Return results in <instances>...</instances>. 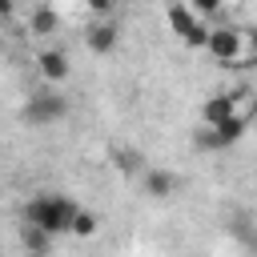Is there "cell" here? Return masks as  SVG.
Here are the masks:
<instances>
[{"label":"cell","instance_id":"obj_1","mask_svg":"<svg viewBox=\"0 0 257 257\" xmlns=\"http://www.w3.org/2000/svg\"><path fill=\"white\" fill-rule=\"evenodd\" d=\"M76 213H80V205L72 197H64V193H36L24 205V225H36V229L60 237V233H72Z\"/></svg>","mask_w":257,"mask_h":257},{"label":"cell","instance_id":"obj_2","mask_svg":"<svg viewBox=\"0 0 257 257\" xmlns=\"http://www.w3.org/2000/svg\"><path fill=\"white\" fill-rule=\"evenodd\" d=\"M165 16H169V28L177 32L181 44H189V48H205V44H209V32H213V28L189 8V0H169Z\"/></svg>","mask_w":257,"mask_h":257},{"label":"cell","instance_id":"obj_3","mask_svg":"<svg viewBox=\"0 0 257 257\" xmlns=\"http://www.w3.org/2000/svg\"><path fill=\"white\" fill-rule=\"evenodd\" d=\"M20 116H24V124H32V128H48V124H56V120L68 116V100H64L60 92H32V96L24 100V108H20Z\"/></svg>","mask_w":257,"mask_h":257},{"label":"cell","instance_id":"obj_4","mask_svg":"<svg viewBox=\"0 0 257 257\" xmlns=\"http://www.w3.org/2000/svg\"><path fill=\"white\" fill-rule=\"evenodd\" d=\"M205 52L217 64H225V68H241V60H245V32L241 28H213Z\"/></svg>","mask_w":257,"mask_h":257},{"label":"cell","instance_id":"obj_5","mask_svg":"<svg viewBox=\"0 0 257 257\" xmlns=\"http://www.w3.org/2000/svg\"><path fill=\"white\" fill-rule=\"evenodd\" d=\"M229 116H237V96H229V92H213V96H205V104H201V120H205V128H217V124H225Z\"/></svg>","mask_w":257,"mask_h":257},{"label":"cell","instance_id":"obj_6","mask_svg":"<svg viewBox=\"0 0 257 257\" xmlns=\"http://www.w3.org/2000/svg\"><path fill=\"white\" fill-rule=\"evenodd\" d=\"M36 64H40V76H44L48 84H64V80H68V72H72V64H68V52H64V48H44V52L36 56Z\"/></svg>","mask_w":257,"mask_h":257},{"label":"cell","instance_id":"obj_7","mask_svg":"<svg viewBox=\"0 0 257 257\" xmlns=\"http://www.w3.org/2000/svg\"><path fill=\"white\" fill-rule=\"evenodd\" d=\"M141 189H145V197H153V201H165V197H173V193H177V177H173L169 169H145V177H141Z\"/></svg>","mask_w":257,"mask_h":257},{"label":"cell","instance_id":"obj_8","mask_svg":"<svg viewBox=\"0 0 257 257\" xmlns=\"http://www.w3.org/2000/svg\"><path fill=\"white\" fill-rule=\"evenodd\" d=\"M116 40H120V32H116V24H108V20H100V24H92V28L84 32L88 52H96V56H108V52L116 48Z\"/></svg>","mask_w":257,"mask_h":257},{"label":"cell","instance_id":"obj_9","mask_svg":"<svg viewBox=\"0 0 257 257\" xmlns=\"http://www.w3.org/2000/svg\"><path fill=\"white\" fill-rule=\"evenodd\" d=\"M28 32H32V36H52V32H60V16H56V8H48V4L32 8V16H28Z\"/></svg>","mask_w":257,"mask_h":257},{"label":"cell","instance_id":"obj_10","mask_svg":"<svg viewBox=\"0 0 257 257\" xmlns=\"http://www.w3.org/2000/svg\"><path fill=\"white\" fill-rule=\"evenodd\" d=\"M20 241H24V253H48L52 249V233H44L36 225H20Z\"/></svg>","mask_w":257,"mask_h":257},{"label":"cell","instance_id":"obj_11","mask_svg":"<svg viewBox=\"0 0 257 257\" xmlns=\"http://www.w3.org/2000/svg\"><path fill=\"white\" fill-rule=\"evenodd\" d=\"M96 229H100V213L80 209V213H76V221H72V233H76V237H96Z\"/></svg>","mask_w":257,"mask_h":257},{"label":"cell","instance_id":"obj_12","mask_svg":"<svg viewBox=\"0 0 257 257\" xmlns=\"http://www.w3.org/2000/svg\"><path fill=\"white\" fill-rule=\"evenodd\" d=\"M141 161H145V157H141V153H137V149H120V153H116V169H120V173H128V177H133V173H141V169H145V165H141Z\"/></svg>","mask_w":257,"mask_h":257},{"label":"cell","instance_id":"obj_13","mask_svg":"<svg viewBox=\"0 0 257 257\" xmlns=\"http://www.w3.org/2000/svg\"><path fill=\"white\" fill-rule=\"evenodd\" d=\"M229 0H189V8L197 12V16H213V12H221Z\"/></svg>","mask_w":257,"mask_h":257},{"label":"cell","instance_id":"obj_14","mask_svg":"<svg viewBox=\"0 0 257 257\" xmlns=\"http://www.w3.org/2000/svg\"><path fill=\"white\" fill-rule=\"evenodd\" d=\"M245 64H257V28L245 32V60H241V68Z\"/></svg>","mask_w":257,"mask_h":257},{"label":"cell","instance_id":"obj_15","mask_svg":"<svg viewBox=\"0 0 257 257\" xmlns=\"http://www.w3.org/2000/svg\"><path fill=\"white\" fill-rule=\"evenodd\" d=\"M84 4H88V8H92V12H100V16H104V12H112V8H116V0H84Z\"/></svg>","mask_w":257,"mask_h":257},{"label":"cell","instance_id":"obj_16","mask_svg":"<svg viewBox=\"0 0 257 257\" xmlns=\"http://www.w3.org/2000/svg\"><path fill=\"white\" fill-rule=\"evenodd\" d=\"M12 12V0H0V16H8Z\"/></svg>","mask_w":257,"mask_h":257},{"label":"cell","instance_id":"obj_17","mask_svg":"<svg viewBox=\"0 0 257 257\" xmlns=\"http://www.w3.org/2000/svg\"><path fill=\"white\" fill-rule=\"evenodd\" d=\"M24 257H48V253H24Z\"/></svg>","mask_w":257,"mask_h":257},{"label":"cell","instance_id":"obj_18","mask_svg":"<svg viewBox=\"0 0 257 257\" xmlns=\"http://www.w3.org/2000/svg\"><path fill=\"white\" fill-rule=\"evenodd\" d=\"M0 52H4V40H0Z\"/></svg>","mask_w":257,"mask_h":257}]
</instances>
